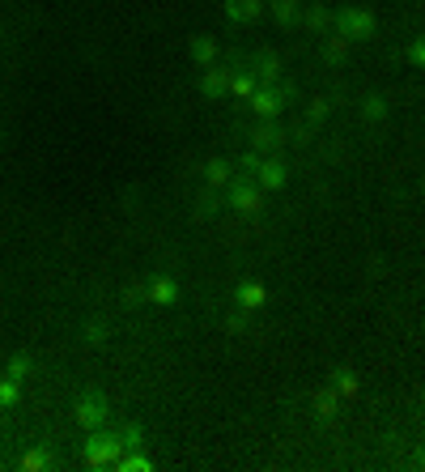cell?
I'll use <instances>...</instances> for the list:
<instances>
[{"instance_id": "cell-9", "label": "cell", "mask_w": 425, "mask_h": 472, "mask_svg": "<svg viewBox=\"0 0 425 472\" xmlns=\"http://www.w3.org/2000/svg\"><path fill=\"white\" fill-rule=\"evenodd\" d=\"M264 9V0H226V17L230 21H251Z\"/></svg>"}, {"instance_id": "cell-13", "label": "cell", "mask_w": 425, "mask_h": 472, "mask_svg": "<svg viewBox=\"0 0 425 472\" xmlns=\"http://www.w3.org/2000/svg\"><path fill=\"white\" fill-rule=\"evenodd\" d=\"M52 464H56V455L47 451V447H34V451H30L26 460H21V468H26V472H39V468H52Z\"/></svg>"}, {"instance_id": "cell-33", "label": "cell", "mask_w": 425, "mask_h": 472, "mask_svg": "<svg viewBox=\"0 0 425 472\" xmlns=\"http://www.w3.org/2000/svg\"><path fill=\"white\" fill-rule=\"evenodd\" d=\"M123 298H128V302H141V298H145V289H141V285H128V294H123Z\"/></svg>"}, {"instance_id": "cell-26", "label": "cell", "mask_w": 425, "mask_h": 472, "mask_svg": "<svg viewBox=\"0 0 425 472\" xmlns=\"http://www.w3.org/2000/svg\"><path fill=\"white\" fill-rule=\"evenodd\" d=\"M344 52H349V39H344V34H336L328 47H323V56H328L332 64H336V60H344Z\"/></svg>"}, {"instance_id": "cell-15", "label": "cell", "mask_w": 425, "mask_h": 472, "mask_svg": "<svg viewBox=\"0 0 425 472\" xmlns=\"http://www.w3.org/2000/svg\"><path fill=\"white\" fill-rule=\"evenodd\" d=\"M336 404H340V391H319L315 396V413L319 417H336Z\"/></svg>"}, {"instance_id": "cell-12", "label": "cell", "mask_w": 425, "mask_h": 472, "mask_svg": "<svg viewBox=\"0 0 425 472\" xmlns=\"http://www.w3.org/2000/svg\"><path fill=\"white\" fill-rule=\"evenodd\" d=\"M191 56H196V64H213L217 43H213L209 34H196V39H191Z\"/></svg>"}, {"instance_id": "cell-23", "label": "cell", "mask_w": 425, "mask_h": 472, "mask_svg": "<svg viewBox=\"0 0 425 472\" xmlns=\"http://www.w3.org/2000/svg\"><path fill=\"white\" fill-rule=\"evenodd\" d=\"M119 438H123V447H141V442H145V426H136V421H128V426L119 430Z\"/></svg>"}, {"instance_id": "cell-18", "label": "cell", "mask_w": 425, "mask_h": 472, "mask_svg": "<svg viewBox=\"0 0 425 472\" xmlns=\"http://www.w3.org/2000/svg\"><path fill=\"white\" fill-rule=\"evenodd\" d=\"M205 179H209V187L230 183V166H226V162H209V166H205Z\"/></svg>"}, {"instance_id": "cell-17", "label": "cell", "mask_w": 425, "mask_h": 472, "mask_svg": "<svg viewBox=\"0 0 425 472\" xmlns=\"http://www.w3.org/2000/svg\"><path fill=\"white\" fill-rule=\"evenodd\" d=\"M230 90H234L238 98H251V94L260 90V81L251 77V72H238V77H230Z\"/></svg>"}, {"instance_id": "cell-25", "label": "cell", "mask_w": 425, "mask_h": 472, "mask_svg": "<svg viewBox=\"0 0 425 472\" xmlns=\"http://www.w3.org/2000/svg\"><path fill=\"white\" fill-rule=\"evenodd\" d=\"M272 13H277V21H293L298 17V0H272Z\"/></svg>"}, {"instance_id": "cell-5", "label": "cell", "mask_w": 425, "mask_h": 472, "mask_svg": "<svg viewBox=\"0 0 425 472\" xmlns=\"http://www.w3.org/2000/svg\"><path fill=\"white\" fill-rule=\"evenodd\" d=\"M230 209H238V213H247V217H256V213L264 209L260 187H251V183H234V187H230Z\"/></svg>"}, {"instance_id": "cell-32", "label": "cell", "mask_w": 425, "mask_h": 472, "mask_svg": "<svg viewBox=\"0 0 425 472\" xmlns=\"http://www.w3.org/2000/svg\"><path fill=\"white\" fill-rule=\"evenodd\" d=\"M242 328H247V311H234L230 315V332H242Z\"/></svg>"}, {"instance_id": "cell-16", "label": "cell", "mask_w": 425, "mask_h": 472, "mask_svg": "<svg viewBox=\"0 0 425 472\" xmlns=\"http://www.w3.org/2000/svg\"><path fill=\"white\" fill-rule=\"evenodd\" d=\"M17 396H21V383L5 375V379H0V409H13V404H17Z\"/></svg>"}, {"instance_id": "cell-28", "label": "cell", "mask_w": 425, "mask_h": 472, "mask_svg": "<svg viewBox=\"0 0 425 472\" xmlns=\"http://www.w3.org/2000/svg\"><path fill=\"white\" fill-rule=\"evenodd\" d=\"M408 60H413L417 68H425V39H417V43L408 47Z\"/></svg>"}, {"instance_id": "cell-8", "label": "cell", "mask_w": 425, "mask_h": 472, "mask_svg": "<svg viewBox=\"0 0 425 472\" xmlns=\"http://www.w3.org/2000/svg\"><path fill=\"white\" fill-rule=\"evenodd\" d=\"M149 298H154L158 307H170L174 298H179V285H174L170 277H154V281H149Z\"/></svg>"}, {"instance_id": "cell-4", "label": "cell", "mask_w": 425, "mask_h": 472, "mask_svg": "<svg viewBox=\"0 0 425 472\" xmlns=\"http://www.w3.org/2000/svg\"><path fill=\"white\" fill-rule=\"evenodd\" d=\"M285 98H289V85L285 90H272V85H264V90H256L247 103H251V111L260 115V119H277L281 115V107H285Z\"/></svg>"}, {"instance_id": "cell-22", "label": "cell", "mask_w": 425, "mask_h": 472, "mask_svg": "<svg viewBox=\"0 0 425 472\" xmlns=\"http://www.w3.org/2000/svg\"><path fill=\"white\" fill-rule=\"evenodd\" d=\"M277 72H281V60H277V56H260V81H264V85L277 81Z\"/></svg>"}, {"instance_id": "cell-6", "label": "cell", "mask_w": 425, "mask_h": 472, "mask_svg": "<svg viewBox=\"0 0 425 472\" xmlns=\"http://www.w3.org/2000/svg\"><path fill=\"white\" fill-rule=\"evenodd\" d=\"M256 179H260V187L277 192V187H285V179H289V166H285L281 158H268V162L256 170Z\"/></svg>"}, {"instance_id": "cell-24", "label": "cell", "mask_w": 425, "mask_h": 472, "mask_svg": "<svg viewBox=\"0 0 425 472\" xmlns=\"http://www.w3.org/2000/svg\"><path fill=\"white\" fill-rule=\"evenodd\" d=\"M26 375H30V358H26V353H17V358H9V379H17V383H21V379H26Z\"/></svg>"}, {"instance_id": "cell-11", "label": "cell", "mask_w": 425, "mask_h": 472, "mask_svg": "<svg viewBox=\"0 0 425 472\" xmlns=\"http://www.w3.org/2000/svg\"><path fill=\"white\" fill-rule=\"evenodd\" d=\"M251 141H256V149H277V145H281L277 123H272V119H264L260 128H256V136H251Z\"/></svg>"}, {"instance_id": "cell-27", "label": "cell", "mask_w": 425, "mask_h": 472, "mask_svg": "<svg viewBox=\"0 0 425 472\" xmlns=\"http://www.w3.org/2000/svg\"><path fill=\"white\" fill-rule=\"evenodd\" d=\"M328 21H332V17L323 13V9H311V13H307V26H311V30H328Z\"/></svg>"}, {"instance_id": "cell-2", "label": "cell", "mask_w": 425, "mask_h": 472, "mask_svg": "<svg viewBox=\"0 0 425 472\" xmlns=\"http://www.w3.org/2000/svg\"><path fill=\"white\" fill-rule=\"evenodd\" d=\"M72 413H77V426H81V430H103L107 417H111V404L103 400V396H81Z\"/></svg>"}, {"instance_id": "cell-34", "label": "cell", "mask_w": 425, "mask_h": 472, "mask_svg": "<svg viewBox=\"0 0 425 472\" xmlns=\"http://www.w3.org/2000/svg\"><path fill=\"white\" fill-rule=\"evenodd\" d=\"M417 464H421V468H425V451H421V455H417Z\"/></svg>"}, {"instance_id": "cell-31", "label": "cell", "mask_w": 425, "mask_h": 472, "mask_svg": "<svg viewBox=\"0 0 425 472\" xmlns=\"http://www.w3.org/2000/svg\"><path fill=\"white\" fill-rule=\"evenodd\" d=\"M260 166H264V158H260V154H247V158H242V175H256Z\"/></svg>"}, {"instance_id": "cell-29", "label": "cell", "mask_w": 425, "mask_h": 472, "mask_svg": "<svg viewBox=\"0 0 425 472\" xmlns=\"http://www.w3.org/2000/svg\"><path fill=\"white\" fill-rule=\"evenodd\" d=\"M328 111H332V107H328V98H315V103H311V119H315V123H319V119H328Z\"/></svg>"}, {"instance_id": "cell-35", "label": "cell", "mask_w": 425, "mask_h": 472, "mask_svg": "<svg viewBox=\"0 0 425 472\" xmlns=\"http://www.w3.org/2000/svg\"><path fill=\"white\" fill-rule=\"evenodd\" d=\"M0 34H5V26H0Z\"/></svg>"}, {"instance_id": "cell-20", "label": "cell", "mask_w": 425, "mask_h": 472, "mask_svg": "<svg viewBox=\"0 0 425 472\" xmlns=\"http://www.w3.org/2000/svg\"><path fill=\"white\" fill-rule=\"evenodd\" d=\"M85 340L90 345H107L111 340V328L103 324V319H90V324H85Z\"/></svg>"}, {"instance_id": "cell-10", "label": "cell", "mask_w": 425, "mask_h": 472, "mask_svg": "<svg viewBox=\"0 0 425 472\" xmlns=\"http://www.w3.org/2000/svg\"><path fill=\"white\" fill-rule=\"evenodd\" d=\"M230 90V77H226V72H205V81H200V94H205V98H217V94H226Z\"/></svg>"}, {"instance_id": "cell-14", "label": "cell", "mask_w": 425, "mask_h": 472, "mask_svg": "<svg viewBox=\"0 0 425 472\" xmlns=\"http://www.w3.org/2000/svg\"><path fill=\"white\" fill-rule=\"evenodd\" d=\"M362 115L370 123H379V119H387V103H383L379 94H370V98H362Z\"/></svg>"}, {"instance_id": "cell-30", "label": "cell", "mask_w": 425, "mask_h": 472, "mask_svg": "<svg viewBox=\"0 0 425 472\" xmlns=\"http://www.w3.org/2000/svg\"><path fill=\"white\" fill-rule=\"evenodd\" d=\"M221 205H217V196H205V201H200V209H196V217H213Z\"/></svg>"}, {"instance_id": "cell-19", "label": "cell", "mask_w": 425, "mask_h": 472, "mask_svg": "<svg viewBox=\"0 0 425 472\" xmlns=\"http://www.w3.org/2000/svg\"><path fill=\"white\" fill-rule=\"evenodd\" d=\"M115 468H119V472H149L154 464H149V455H119Z\"/></svg>"}, {"instance_id": "cell-3", "label": "cell", "mask_w": 425, "mask_h": 472, "mask_svg": "<svg viewBox=\"0 0 425 472\" xmlns=\"http://www.w3.org/2000/svg\"><path fill=\"white\" fill-rule=\"evenodd\" d=\"M336 30H340L344 39H370V34H374V13H370V9H344V13L336 17Z\"/></svg>"}, {"instance_id": "cell-21", "label": "cell", "mask_w": 425, "mask_h": 472, "mask_svg": "<svg viewBox=\"0 0 425 472\" xmlns=\"http://www.w3.org/2000/svg\"><path fill=\"white\" fill-rule=\"evenodd\" d=\"M336 391L349 396V400L357 396V375H353V370H336Z\"/></svg>"}, {"instance_id": "cell-1", "label": "cell", "mask_w": 425, "mask_h": 472, "mask_svg": "<svg viewBox=\"0 0 425 472\" xmlns=\"http://www.w3.org/2000/svg\"><path fill=\"white\" fill-rule=\"evenodd\" d=\"M123 451H128L123 438H119V434H107V430H90V438H85V447H81V455H85L90 468H115V460H119Z\"/></svg>"}, {"instance_id": "cell-7", "label": "cell", "mask_w": 425, "mask_h": 472, "mask_svg": "<svg viewBox=\"0 0 425 472\" xmlns=\"http://www.w3.org/2000/svg\"><path fill=\"white\" fill-rule=\"evenodd\" d=\"M234 298H238V307H242V311H260L268 294H264V285H256V281H242V285L234 289Z\"/></svg>"}]
</instances>
